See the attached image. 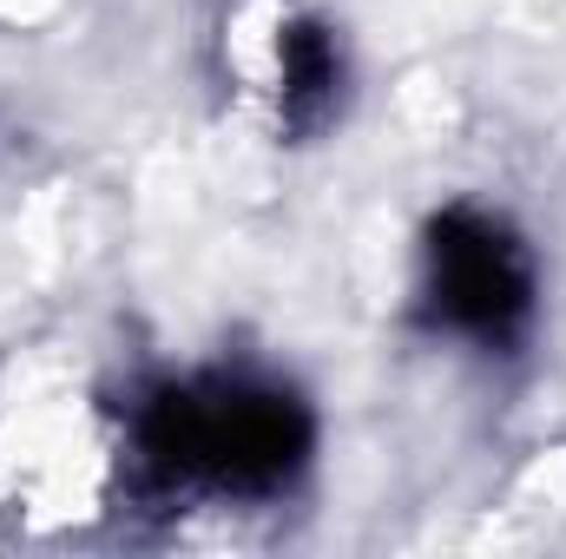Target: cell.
<instances>
[{"instance_id":"1","label":"cell","mask_w":566,"mask_h":559,"mask_svg":"<svg viewBox=\"0 0 566 559\" xmlns=\"http://www.w3.org/2000/svg\"><path fill=\"white\" fill-rule=\"evenodd\" d=\"M139 441L158 474L211 481L231 494H271L310 461V415L283 389L211 382L165 389L139 421Z\"/></svg>"},{"instance_id":"2","label":"cell","mask_w":566,"mask_h":559,"mask_svg":"<svg viewBox=\"0 0 566 559\" xmlns=\"http://www.w3.org/2000/svg\"><path fill=\"white\" fill-rule=\"evenodd\" d=\"M428 316L494 349L514 342L534 316V264L521 238L481 211H441L428 224Z\"/></svg>"},{"instance_id":"3","label":"cell","mask_w":566,"mask_h":559,"mask_svg":"<svg viewBox=\"0 0 566 559\" xmlns=\"http://www.w3.org/2000/svg\"><path fill=\"white\" fill-rule=\"evenodd\" d=\"M336 73H343L336 66V40L316 20H296L283 33V106H290L296 126L323 119V106L336 99Z\"/></svg>"}]
</instances>
